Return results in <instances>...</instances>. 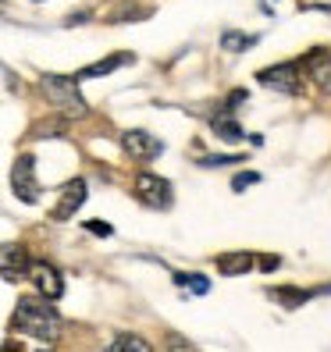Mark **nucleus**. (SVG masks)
I'll return each mask as SVG.
<instances>
[{
  "label": "nucleus",
  "mask_w": 331,
  "mask_h": 352,
  "mask_svg": "<svg viewBox=\"0 0 331 352\" xmlns=\"http://www.w3.org/2000/svg\"><path fill=\"white\" fill-rule=\"evenodd\" d=\"M111 349H114V352H121V349H139V352H150L153 345H150L147 338H139V335H118V338L111 342Z\"/></svg>",
  "instance_id": "nucleus-16"
},
{
  "label": "nucleus",
  "mask_w": 331,
  "mask_h": 352,
  "mask_svg": "<svg viewBox=\"0 0 331 352\" xmlns=\"http://www.w3.org/2000/svg\"><path fill=\"white\" fill-rule=\"evenodd\" d=\"M246 100H250V93H246V89H235V93L228 96V103H224V111H221V114H232V111H239Z\"/></svg>",
  "instance_id": "nucleus-19"
},
{
  "label": "nucleus",
  "mask_w": 331,
  "mask_h": 352,
  "mask_svg": "<svg viewBox=\"0 0 331 352\" xmlns=\"http://www.w3.org/2000/svg\"><path fill=\"white\" fill-rule=\"evenodd\" d=\"M257 267H264V271H278L281 260L278 256H257Z\"/></svg>",
  "instance_id": "nucleus-22"
},
{
  "label": "nucleus",
  "mask_w": 331,
  "mask_h": 352,
  "mask_svg": "<svg viewBox=\"0 0 331 352\" xmlns=\"http://www.w3.org/2000/svg\"><path fill=\"white\" fill-rule=\"evenodd\" d=\"M214 132H217L221 139H228V142H242V139H246V132L239 129V121H235L232 114H221V118H214Z\"/></svg>",
  "instance_id": "nucleus-12"
},
{
  "label": "nucleus",
  "mask_w": 331,
  "mask_h": 352,
  "mask_svg": "<svg viewBox=\"0 0 331 352\" xmlns=\"http://www.w3.org/2000/svg\"><path fill=\"white\" fill-rule=\"evenodd\" d=\"M132 54H111V57H103V60H93V65H86L75 78L78 82H86V78H103V75H111V72H118V68H125V65H132Z\"/></svg>",
  "instance_id": "nucleus-10"
},
{
  "label": "nucleus",
  "mask_w": 331,
  "mask_h": 352,
  "mask_svg": "<svg viewBox=\"0 0 331 352\" xmlns=\"http://www.w3.org/2000/svg\"><path fill=\"white\" fill-rule=\"evenodd\" d=\"M36 4H43V0H36Z\"/></svg>",
  "instance_id": "nucleus-23"
},
{
  "label": "nucleus",
  "mask_w": 331,
  "mask_h": 352,
  "mask_svg": "<svg viewBox=\"0 0 331 352\" xmlns=\"http://www.w3.org/2000/svg\"><path fill=\"white\" fill-rule=\"evenodd\" d=\"M175 285H182V288H189V292L193 296H206V292H211V281H206L203 274H175Z\"/></svg>",
  "instance_id": "nucleus-15"
},
{
  "label": "nucleus",
  "mask_w": 331,
  "mask_h": 352,
  "mask_svg": "<svg viewBox=\"0 0 331 352\" xmlns=\"http://www.w3.org/2000/svg\"><path fill=\"white\" fill-rule=\"evenodd\" d=\"M253 267H257V256L253 253H221L217 256V271L228 274V278H239L246 271H253Z\"/></svg>",
  "instance_id": "nucleus-11"
},
{
  "label": "nucleus",
  "mask_w": 331,
  "mask_h": 352,
  "mask_svg": "<svg viewBox=\"0 0 331 352\" xmlns=\"http://www.w3.org/2000/svg\"><path fill=\"white\" fill-rule=\"evenodd\" d=\"M11 192L14 199H22V203H39V178H36V157L32 153H18L14 157V168H11Z\"/></svg>",
  "instance_id": "nucleus-5"
},
{
  "label": "nucleus",
  "mask_w": 331,
  "mask_h": 352,
  "mask_svg": "<svg viewBox=\"0 0 331 352\" xmlns=\"http://www.w3.org/2000/svg\"><path fill=\"white\" fill-rule=\"evenodd\" d=\"M132 192L142 206H150V210H168L171 206V182L168 178H160L153 171H139L136 182H132Z\"/></svg>",
  "instance_id": "nucleus-3"
},
{
  "label": "nucleus",
  "mask_w": 331,
  "mask_h": 352,
  "mask_svg": "<svg viewBox=\"0 0 331 352\" xmlns=\"http://www.w3.org/2000/svg\"><path fill=\"white\" fill-rule=\"evenodd\" d=\"M29 250L22 242H0V278L18 281V278H29Z\"/></svg>",
  "instance_id": "nucleus-8"
},
{
  "label": "nucleus",
  "mask_w": 331,
  "mask_h": 352,
  "mask_svg": "<svg viewBox=\"0 0 331 352\" xmlns=\"http://www.w3.org/2000/svg\"><path fill=\"white\" fill-rule=\"evenodd\" d=\"M253 43H257V36H246V32H232V29L221 36V47H224V50H232V54H239V50H250Z\"/></svg>",
  "instance_id": "nucleus-14"
},
{
  "label": "nucleus",
  "mask_w": 331,
  "mask_h": 352,
  "mask_svg": "<svg viewBox=\"0 0 331 352\" xmlns=\"http://www.w3.org/2000/svg\"><path fill=\"white\" fill-rule=\"evenodd\" d=\"M314 78H317V86H321L324 93H331V65L317 68V72H314Z\"/></svg>",
  "instance_id": "nucleus-21"
},
{
  "label": "nucleus",
  "mask_w": 331,
  "mask_h": 352,
  "mask_svg": "<svg viewBox=\"0 0 331 352\" xmlns=\"http://www.w3.org/2000/svg\"><path fill=\"white\" fill-rule=\"evenodd\" d=\"M121 150H125L132 160H142V164H150L164 153V142L157 135H150L147 129H125L121 132Z\"/></svg>",
  "instance_id": "nucleus-6"
},
{
  "label": "nucleus",
  "mask_w": 331,
  "mask_h": 352,
  "mask_svg": "<svg viewBox=\"0 0 331 352\" xmlns=\"http://www.w3.org/2000/svg\"><path fill=\"white\" fill-rule=\"evenodd\" d=\"M257 182H260L257 171H246V175H235V178H232V189H235V192H246V189H250V185H257Z\"/></svg>",
  "instance_id": "nucleus-18"
},
{
  "label": "nucleus",
  "mask_w": 331,
  "mask_h": 352,
  "mask_svg": "<svg viewBox=\"0 0 331 352\" xmlns=\"http://www.w3.org/2000/svg\"><path fill=\"white\" fill-rule=\"evenodd\" d=\"M310 296H314V292H303V288H271V299H278L281 306H288V309H296V306H303Z\"/></svg>",
  "instance_id": "nucleus-13"
},
{
  "label": "nucleus",
  "mask_w": 331,
  "mask_h": 352,
  "mask_svg": "<svg viewBox=\"0 0 331 352\" xmlns=\"http://www.w3.org/2000/svg\"><path fill=\"white\" fill-rule=\"evenodd\" d=\"M11 327L18 335H29L36 342H57L65 335V317L54 309L50 299L43 296H22L11 314Z\"/></svg>",
  "instance_id": "nucleus-1"
},
{
  "label": "nucleus",
  "mask_w": 331,
  "mask_h": 352,
  "mask_svg": "<svg viewBox=\"0 0 331 352\" xmlns=\"http://www.w3.org/2000/svg\"><path fill=\"white\" fill-rule=\"evenodd\" d=\"M39 89L47 93L50 107H57L65 118H86L89 114V103L82 100L78 93V78L75 75H39Z\"/></svg>",
  "instance_id": "nucleus-2"
},
{
  "label": "nucleus",
  "mask_w": 331,
  "mask_h": 352,
  "mask_svg": "<svg viewBox=\"0 0 331 352\" xmlns=\"http://www.w3.org/2000/svg\"><path fill=\"white\" fill-rule=\"evenodd\" d=\"M260 86L275 89V93H285V96H299L303 93V68L296 65V60H285V65H271V68H260L257 72Z\"/></svg>",
  "instance_id": "nucleus-4"
},
{
  "label": "nucleus",
  "mask_w": 331,
  "mask_h": 352,
  "mask_svg": "<svg viewBox=\"0 0 331 352\" xmlns=\"http://www.w3.org/2000/svg\"><path fill=\"white\" fill-rule=\"evenodd\" d=\"M86 196H89L86 178H72V182H65V185H61V196H57V206L50 210V217H54V221H68V217H75V214H78V206L86 203Z\"/></svg>",
  "instance_id": "nucleus-9"
},
{
  "label": "nucleus",
  "mask_w": 331,
  "mask_h": 352,
  "mask_svg": "<svg viewBox=\"0 0 331 352\" xmlns=\"http://www.w3.org/2000/svg\"><path fill=\"white\" fill-rule=\"evenodd\" d=\"M86 232H93V235H100V239H107L114 228H111L107 221H86Z\"/></svg>",
  "instance_id": "nucleus-20"
},
{
  "label": "nucleus",
  "mask_w": 331,
  "mask_h": 352,
  "mask_svg": "<svg viewBox=\"0 0 331 352\" xmlns=\"http://www.w3.org/2000/svg\"><path fill=\"white\" fill-rule=\"evenodd\" d=\"M29 278H32L36 292L43 296V299L57 302L61 296H65V278H61V271H57L50 260H32L29 263Z\"/></svg>",
  "instance_id": "nucleus-7"
},
{
  "label": "nucleus",
  "mask_w": 331,
  "mask_h": 352,
  "mask_svg": "<svg viewBox=\"0 0 331 352\" xmlns=\"http://www.w3.org/2000/svg\"><path fill=\"white\" fill-rule=\"evenodd\" d=\"M239 160H246L242 153H221V157H200V164L203 168H228V164H239Z\"/></svg>",
  "instance_id": "nucleus-17"
}]
</instances>
